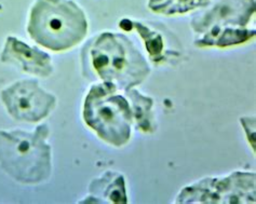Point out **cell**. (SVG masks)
Segmentation results:
<instances>
[{
    "instance_id": "8992f818",
    "label": "cell",
    "mask_w": 256,
    "mask_h": 204,
    "mask_svg": "<svg viewBox=\"0 0 256 204\" xmlns=\"http://www.w3.org/2000/svg\"><path fill=\"white\" fill-rule=\"evenodd\" d=\"M254 12V0H214L192 20V30L201 36L194 40V46L206 48L222 32L246 28Z\"/></svg>"
},
{
    "instance_id": "4fadbf2b",
    "label": "cell",
    "mask_w": 256,
    "mask_h": 204,
    "mask_svg": "<svg viewBox=\"0 0 256 204\" xmlns=\"http://www.w3.org/2000/svg\"><path fill=\"white\" fill-rule=\"evenodd\" d=\"M255 37V30L248 28H239V30H228L222 32L216 37H214L208 46H218L226 48L230 46H236L240 44H244L248 40Z\"/></svg>"
},
{
    "instance_id": "3957f363",
    "label": "cell",
    "mask_w": 256,
    "mask_h": 204,
    "mask_svg": "<svg viewBox=\"0 0 256 204\" xmlns=\"http://www.w3.org/2000/svg\"><path fill=\"white\" fill-rule=\"evenodd\" d=\"M30 38L54 52L82 42L88 32L84 12L72 0H37L28 25Z\"/></svg>"
},
{
    "instance_id": "7a4b0ae2",
    "label": "cell",
    "mask_w": 256,
    "mask_h": 204,
    "mask_svg": "<svg viewBox=\"0 0 256 204\" xmlns=\"http://www.w3.org/2000/svg\"><path fill=\"white\" fill-rule=\"evenodd\" d=\"M49 133L46 124L34 132L0 131V166L13 180L28 185L48 180L52 172Z\"/></svg>"
},
{
    "instance_id": "277c9868",
    "label": "cell",
    "mask_w": 256,
    "mask_h": 204,
    "mask_svg": "<svg viewBox=\"0 0 256 204\" xmlns=\"http://www.w3.org/2000/svg\"><path fill=\"white\" fill-rule=\"evenodd\" d=\"M110 82L94 84L84 105L86 124L114 147H122L130 140L133 124L130 102Z\"/></svg>"
},
{
    "instance_id": "30bf717a",
    "label": "cell",
    "mask_w": 256,
    "mask_h": 204,
    "mask_svg": "<svg viewBox=\"0 0 256 204\" xmlns=\"http://www.w3.org/2000/svg\"><path fill=\"white\" fill-rule=\"evenodd\" d=\"M124 95L131 102V110L133 114V124L143 133H152L156 130V120L152 112L154 100L150 96H145L134 89L124 91Z\"/></svg>"
},
{
    "instance_id": "7c38bea8",
    "label": "cell",
    "mask_w": 256,
    "mask_h": 204,
    "mask_svg": "<svg viewBox=\"0 0 256 204\" xmlns=\"http://www.w3.org/2000/svg\"><path fill=\"white\" fill-rule=\"evenodd\" d=\"M211 0H150L148 8L152 12L164 16L184 14L198 8H204Z\"/></svg>"
},
{
    "instance_id": "5b68a950",
    "label": "cell",
    "mask_w": 256,
    "mask_h": 204,
    "mask_svg": "<svg viewBox=\"0 0 256 204\" xmlns=\"http://www.w3.org/2000/svg\"><path fill=\"white\" fill-rule=\"evenodd\" d=\"M255 178L253 172H234L227 178H206L180 190L176 203L242 204L255 203Z\"/></svg>"
},
{
    "instance_id": "5bb4252c",
    "label": "cell",
    "mask_w": 256,
    "mask_h": 204,
    "mask_svg": "<svg viewBox=\"0 0 256 204\" xmlns=\"http://www.w3.org/2000/svg\"><path fill=\"white\" fill-rule=\"evenodd\" d=\"M240 124L244 128L248 144L255 152V117H242L240 118Z\"/></svg>"
},
{
    "instance_id": "8fae6325",
    "label": "cell",
    "mask_w": 256,
    "mask_h": 204,
    "mask_svg": "<svg viewBox=\"0 0 256 204\" xmlns=\"http://www.w3.org/2000/svg\"><path fill=\"white\" fill-rule=\"evenodd\" d=\"M119 26L124 30H136L145 42L146 50L150 54V58L152 63H162L166 60L168 53L166 52L164 38L159 32L152 30L150 27L143 25L140 22L131 21L124 18L119 23Z\"/></svg>"
},
{
    "instance_id": "ba28073f",
    "label": "cell",
    "mask_w": 256,
    "mask_h": 204,
    "mask_svg": "<svg viewBox=\"0 0 256 204\" xmlns=\"http://www.w3.org/2000/svg\"><path fill=\"white\" fill-rule=\"evenodd\" d=\"M2 62L16 65L22 72L37 77L48 78L53 74V64L49 54L38 48L30 46L14 37L6 38Z\"/></svg>"
},
{
    "instance_id": "9c48e42d",
    "label": "cell",
    "mask_w": 256,
    "mask_h": 204,
    "mask_svg": "<svg viewBox=\"0 0 256 204\" xmlns=\"http://www.w3.org/2000/svg\"><path fill=\"white\" fill-rule=\"evenodd\" d=\"M89 192L91 196L86 199H93L90 202L128 203L124 178L118 172H105L100 178L93 180L89 186Z\"/></svg>"
},
{
    "instance_id": "52a82bcc",
    "label": "cell",
    "mask_w": 256,
    "mask_h": 204,
    "mask_svg": "<svg viewBox=\"0 0 256 204\" xmlns=\"http://www.w3.org/2000/svg\"><path fill=\"white\" fill-rule=\"evenodd\" d=\"M2 100L13 119L38 122L44 119L56 104L53 94L44 91L36 80H21L2 91Z\"/></svg>"
},
{
    "instance_id": "6da1fadb",
    "label": "cell",
    "mask_w": 256,
    "mask_h": 204,
    "mask_svg": "<svg viewBox=\"0 0 256 204\" xmlns=\"http://www.w3.org/2000/svg\"><path fill=\"white\" fill-rule=\"evenodd\" d=\"M84 60L103 80L124 92L140 84L150 74L143 54L122 34L102 32L84 49Z\"/></svg>"
}]
</instances>
